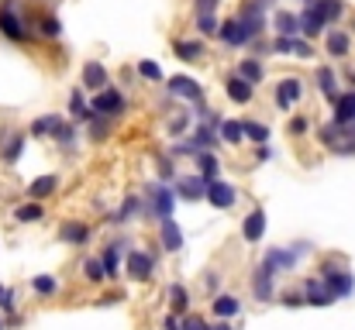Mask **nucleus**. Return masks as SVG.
<instances>
[{
  "label": "nucleus",
  "mask_w": 355,
  "mask_h": 330,
  "mask_svg": "<svg viewBox=\"0 0 355 330\" xmlns=\"http://www.w3.org/2000/svg\"><path fill=\"white\" fill-rule=\"evenodd\" d=\"M197 169H200V176H204L207 183L218 176V158L211 155V148H207V152H197Z\"/></svg>",
  "instance_id": "473e14b6"
},
{
  "label": "nucleus",
  "mask_w": 355,
  "mask_h": 330,
  "mask_svg": "<svg viewBox=\"0 0 355 330\" xmlns=\"http://www.w3.org/2000/svg\"><path fill=\"white\" fill-rule=\"evenodd\" d=\"M83 272H87V279H90V282H104V279H107V268H104V258H87V265H83Z\"/></svg>",
  "instance_id": "e433bc0d"
},
{
  "label": "nucleus",
  "mask_w": 355,
  "mask_h": 330,
  "mask_svg": "<svg viewBox=\"0 0 355 330\" xmlns=\"http://www.w3.org/2000/svg\"><path fill=\"white\" fill-rule=\"evenodd\" d=\"M107 83L111 80H107V69L101 62H87L83 66V86L87 90H107Z\"/></svg>",
  "instance_id": "aec40b11"
},
{
  "label": "nucleus",
  "mask_w": 355,
  "mask_h": 330,
  "mask_svg": "<svg viewBox=\"0 0 355 330\" xmlns=\"http://www.w3.org/2000/svg\"><path fill=\"white\" fill-rule=\"evenodd\" d=\"M238 76H245V80H248V83L255 86V83H262L266 69H262V62H259V59L252 55V59H241V62H238Z\"/></svg>",
  "instance_id": "c756f323"
},
{
  "label": "nucleus",
  "mask_w": 355,
  "mask_h": 330,
  "mask_svg": "<svg viewBox=\"0 0 355 330\" xmlns=\"http://www.w3.org/2000/svg\"><path fill=\"white\" fill-rule=\"evenodd\" d=\"M197 31H200L204 38H214V35L221 31V24H218L214 14H197Z\"/></svg>",
  "instance_id": "c9c22d12"
},
{
  "label": "nucleus",
  "mask_w": 355,
  "mask_h": 330,
  "mask_svg": "<svg viewBox=\"0 0 355 330\" xmlns=\"http://www.w3.org/2000/svg\"><path fill=\"white\" fill-rule=\"evenodd\" d=\"M162 244H166L169 251H180V248H183V230H180V223L173 217L162 220Z\"/></svg>",
  "instance_id": "cd10ccee"
},
{
  "label": "nucleus",
  "mask_w": 355,
  "mask_h": 330,
  "mask_svg": "<svg viewBox=\"0 0 355 330\" xmlns=\"http://www.w3.org/2000/svg\"><path fill=\"white\" fill-rule=\"evenodd\" d=\"M218 38H221L225 45H232V48H241V45H248V42H252V38H248V31H245V24H241L238 17H225V21H221Z\"/></svg>",
  "instance_id": "423d86ee"
},
{
  "label": "nucleus",
  "mask_w": 355,
  "mask_h": 330,
  "mask_svg": "<svg viewBox=\"0 0 355 330\" xmlns=\"http://www.w3.org/2000/svg\"><path fill=\"white\" fill-rule=\"evenodd\" d=\"M152 265H155V262H152L145 251H131V255H128V275L138 279V282H145V279L152 275Z\"/></svg>",
  "instance_id": "a211bd4d"
},
{
  "label": "nucleus",
  "mask_w": 355,
  "mask_h": 330,
  "mask_svg": "<svg viewBox=\"0 0 355 330\" xmlns=\"http://www.w3.org/2000/svg\"><path fill=\"white\" fill-rule=\"evenodd\" d=\"M304 300H307L311 306H331V303H335V293H331L321 279H307V282H304Z\"/></svg>",
  "instance_id": "9d476101"
},
{
  "label": "nucleus",
  "mask_w": 355,
  "mask_h": 330,
  "mask_svg": "<svg viewBox=\"0 0 355 330\" xmlns=\"http://www.w3.org/2000/svg\"><path fill=\"white\" fill-rule=\"evenodd\" d=\"M62 124H66V120H62L59 113H49V117H38V120L31 124V134H49V131L55 134V131H59Z\"/></svg>",
  "instance_id": "2f4dec72"
},
{
  "label": "nucleus",
  "mask_w": 355,
  "mask_h": 330,
  "mask_svg": "<svg viewBox=\"0 0 355 330\" xmlns=\"http://www.w3.org/2000/svg\"><path fill=\"white\" fill-rule=\"evenodd\" d=\"M272 52H279V55H297V59H311L314 55V48H311V42H304V38H290V35H276V42H272Z\"/></svg>",
  "instance_id": "20e7f679"
},
{
  "label": "nucleus",
  "mask_w": 355,
  "mask_h": 330,
  "mask_svg": "<svg viewBox=\"0 0 355 330\" xmlns=\"http://www.w3.org/2000/svg\"><path fill=\"white\" fill-rule=\"evenodd\" d=\"M207 179L204 176H183L180 183H176V193L180 196H187V200H207Z\"/></svg>",
  "instance_id": "f8f14e48"
},
{
  "label": "nucleus",
  "mask_w": 355,
  "mask_h": 330,
  "mask_svg": "<svg viewBox=\"0 0 355 330\" xmlns=\"http://www.w3.org/2000/svg\"><path fill=\"white\" fill-rule=\"evenodd\" d=\"M304 303H307V300H304L300 293H286V296H283V306H290V310H293V306H304Z\"/></svg>",
  "instance_id": "8fccbe9b"
},
{
  "label": "nucleus",
  "mask_w": 355,
  "mask_h": 330,
  "mask_svg": "<svg viewBox=\"0 0 355 330\" xmlns=\"http://www.w3.org/2000/svg\"><path fill=\"white\" fill-rule=\"evenodd\" d=\"M272 275H276V272L266 268V265L255 272V286H252V289H255V300H262V303L272 300Z\"/></svg>",
  "instance_id": "393cba45"
},
{
  "label": "nucleus",
  "mask_w": 355,
  "mask_h": 330,
  "mask_svg": "<svg viewBox=\"0 0 355 330\" xmlns=\"http://www.w3.org/2000/svg\"><path fill=\"white\" fill-rule=\"evenodd\" d=\"M183 330H211L200 317H190V320H183Z\"/></svg>",
  "instance_id": "3c124183"
},
{
  "label": "nucleus",
  "mask_w": 355,
  "mask_h": 330,
  "mask_svg": "<svg viewBox=\"0 0 355 330\" xmlns=\"http://www.w3.org/2000/svg\"><path fill=\"white\" fill-rule=\"evenodd\" d=\"M69 110H73L76 120H90V117H94V110H87V104H83V93H80V90L69 97Z\"/></svg>",
  "instance_id": "ea45409f"
},
{
  "label": "nucleus",
  "mask_w": 355,
  "mask_h": 330,
  "mask_svg": "<svg viewBox=\"0 0 355 330\" xmlns=\"http://www.w3.org/2000/svg\"><path fill=\"white\" fill-rule=\"evenodd\" d=\"M307 251V244H293V248H269L266 251V258H262V265L266 268H279V272H286V268H293L297 265V258Z\"/></svg>",
  "instance_id": "f03ea898"
},
{
  "label": "nucleus",
  "mask_w": 355,
  "mask_h": 330,
  "mask_svg": "<svg viewBox=\"0 0 355 330\" xmlns=\"http://www.w3.org/2000/svg\"><path fill=\"white\" fill-rule=\"evenodd\" d=\"M300 97H304V83H300L297 76H290V80H283V83L276 86V107L279 110H290Z\"/></svg>",
  "instance_id": "6e6552de"
},
{
  "label": "nucleus",
  "mask_w": 355,
  "mask_h": 330,
  "mask_svg": "<svg viewBox=\"0 0 355 330\" xmlns=\"http://www.w3.org/2000/svg\"><path fill=\"white\" fill-rule=\"evenodd\" d=\"M335 120H338L342 127L355 131V90L338 93V100H335Z\"/></svg>",
  "instance_id": "ddd939ff"
},
{
  "label": "nucleus",
  "mask_w": 355,
  "mask_h": 330,
  "mask_svg": "<svg viewBox=\"0 0 355 330\" xmlns=\"http://www.w3.org/2000/svg\"><path fill=\"white\" fill-rule=\"evenodd\" d=\"M0 35L10 42H28L35 35L28 28V21L17 14V0H0Z\"/></svg>",
  "instance_id": "f257e3e1"
},
{
  "label": "nucleus",
  "mask_w": 355,
  "mask_h": 330,
  "mask_svg": "<svg viewBox=\"0 0 355 330\" xmlns=\"http://www.w3.org/2000/svg\"><path fill=\"white\" fill-rule=\"evenodd\" d=\"M307 3H311L328 24H335V21L345 14V3H342V0H307Z\"/></svg>",
  "instance_id": "a878e982"
},
{
  "label": "nucleus",
  "mask_w": 355,
  "mask_h": 330,
  "mask_svg": "<svg viewBox=\"0 0 355 330\" xmlns=\"http://www.w3.org/2000/svg\"><path fill=\"white\" fill-rule=\"evenodd\" d=\"M183 127H187V117L180 113V117H173V124H169V134H180Z\"/></svg>",
  "instance_id": "864d4df0"
},
{
  "label": "nucleus",
  "mask_w": 355,
  "mask_h": 330,
  "mask_svg": "<svg viewBox=\"0 0 355 330\" xmlns=\"http://www.w3.org/2000/svg\"><path fill=\"white\" fill-rule=\"evenodd\" d=\"M318 86H321V93H324L331 104L338 100V93H335V69H331V66H321V69H318Z\"/></svg>",
  "instance_id": "7c9ffc66"
},
{
  "label": "nucleus",
  "mask_w": 355,
  "mask_h": 330,
  "mask_svg": "<svg viewBox=\"0 0 355 330\" xmlns=\"http://www.w3.org/2000/svg\"><path fill=\"white\" fill-rule=\"evenodd\" d=\"M225 90H228V97H232L235 104H248V100H252V93H255V86H252L245 76H232V80L225 83Z\"/></svg>",
  "instance_id": "412c9836"
},
{
  "label": "nucleus",
  "mask_w": 355,
  "mask_h": 330,
  "mask_svg": "<svg viewBox=\"0 0 355 330\" xmlns=\"http://www.w3.org/2000/svg\"><path fill=\"white\" fill-rule=\"evenodd\" d=\"M59 237H62V241H69V244H87L90 227H87V223H80V220H69V223H62V227H59Z\"/></svg>",
  "instance_id": "b1692460"
},
{
  "label": "nucleus",
  "mask_w": 355,
  "mask_h": 330,
  "mask_svg": "<svg viewBox=\"0 0 355 330\" xmlns=\"http://www.w3.org/2000/svg\"><path fill=\"white\" fill-rule=\"evenodd\" d=\"M21 148H24V138H10V145H7V152H3V158H7V162H17V155H21Z\"/></svg>",
  "instance_id": "49530a36"
},
{
  "label": "nucleus",
  "mask_w": 355,
  "mask_h": 330,
  "mask_svg": "<svg viewBox=\"0 0 355 330\" xmlns=\"http://www.w3.org/2000/svg\"><path fill=\"white\" fill-rule=\"evenodd\" d=\"M304 3H307V0H304Z\"/></svg>",
  "instance_id": "13d9d810"
},
{
  "label": "nucleus",
  "mask_w": 355,
  "mask_h": 330,
  "mask_svg": "<svg viewBox=\"0 0 355 330\" xmlns=\"http://www.w3.org/2000/svg\"><path fill=\"white\" fill-rule=\"evenodd\" d=\"M0 330H3V327H0Z\"/></svg>",
  "instance_id": "bf43d9fd"
},
{
  "label": "nucleus",
  "mask_w": 355,
  "mask_h": 330,
  "mask_svg": "<svg viewBox=\"0 0 355 330\" xmlns=\"http://www.w3.org/2000/svg\"><path fill=\"white\" fill-rule=\"evenodd\" d=\"M211 330H232V324H218V327H211Z\"/></svg>",
  "instance_id": "4d7b16f0"
},
{
  "label": "nucleus",
  "mask_w": 355,
  "mask_h": 330,
  "mask_svg": "<svg viewBox=\"0 0 355 330\" xmlns=\"http://www.w3.org/2000/svg\"><path fill=\"white\" fill-rule=\"evenodd\" d=\"M245 138H252L255 145H266L269 141V127L266 124H255V120H245Z\"/></svg>",
  "instance_id": "4c0bfd02"
},
{
  "label": "nucleus",
  "mask_w": 355,
  "mask_h": 330,
  "mask_svg": "<svg viewBox=\"0 0 355 330\" xmlns=\"http://www.w3.org/2000/svg\"><path fill=\"white\" fill-rule=\"evenodd\" d=\"M328 28V21L311 7V3H304V14H300V35H307V38H318L321 31Z\"/></svg>",
  "instance_id": "2eb2a0df"
},
{
  "label": "nucleus",
  "mask_w": 355,
  "mask_h": 330,
  "mask_svg": "<svg viewBox=\"0 0 355 330\" xmlns=\"http://www.w3.org/2000/svg\"><path fill=\"white\" fill-rule=\"evenodd\" d=\"M169 93H176V97H187V100H193V104H200L204 100V90L190 80V76H169Z\"/></svg>",
  "instance_id": "9b49d317"
},
{
  "label": "nucleus",
  "mask_w": 355,
  "mask_h": 330,
  "mask_svg": "<svg viewBox=\"0 0 355 330\" xmlns=\"http://www.w3.org/2000/svg\"><path fill=\"white\" fill-rule=\"evenodd\" d=\"M214 313H218L221 320L235 317V313H238V300H235V296H218V300H214Z\"/></svg>",
  "instance_id": "f704fd0d"
},
{
  "label": "nucleus",
  "mask_w": 355,
  "mask_h": 330,
  "mask_svg": "<svg viewBox=\"0 0 355 330\" xmlns=\"http://www.w3.org/2000/svg\"><path fill=\"white\" fill-rule=\"evenodd\" d=\"M148 200H152V214L159 220L173 217V207H176V196H173V190L169 186H152V193H148Z\"/></svg>",
  "instance_id": "0eeeda50"
},
{
  "label": "nucleus",
  "mask_w": 355,
  "mask_h": 330,
  "mask_svg": "<svg viewBox=\"0 0 355 330\" xmlns=\"http://www.w3.org/2000/svg\"><path fill=\"white\" fill-rule=\"evenodd\" d=\"M238 21L245 24L248 38H262V31H266V14H262V10H248V7H238Z\"/></svg>",
  "instance_id": "f3484780"
},
{
  "label": "nucleus",
  "mask_w": 355,
  "mask_h": 330,
  "mask_svg": "<svg viewBox=\"0 0 355 330\" xmlns=\"http://www.w3.org/2000/svg\"><path fill=\"white\" fill-rule=\"evenodd\" d=\"M31 31H38L42 38H59L62 35V21L55 14H38V17H31Z\"/></svg>",
  "instance_id": "6ab92c4d"
},
{
  "label": "nucleus",
  "mask_w": 355,
  "mask_h": 330,
  "mask_svg": "<svg viewBox=\"0 0 355 330\" xmlns=\"http://www.w3.org/2000/svg\"><path fill=\"white\" fill-rule=\"evenodd\" d=\"M290 131H293V134H304V131H307V117H293V120H290Z\"/></svg>",
  "instance_id": "603ef678"
},
{
  "label": "nucleus",
  "mask_w": 355,
  "mask_h": 330,
  "mask_svg": "<svg viewBox=\"0 0 355 330\" xmlns=\"http://www.w3.org/2000/svg\"><path fill=\"white\" fill-rule=\"evenodd\" d=\"M55 186H59V179H55V176H38V179L28 186V196H31V200H45V196H52V193H55Z\"/></svg>",
  "instance_id": "c85d7f7f"
},
{
  "label": "nucleus",
  "mask_w": 355,
  "mask_h": 330,
  "mask_svg": "<svg viewBox=\"0 0 355 330\" xmlns=\"http://www.w3.org/2000/svg\"><path fill=\"white\" fill-rule=\"evenodd\" d=\"M272 24H276V35H300V14H290V10H276V17H272Z\"/></svg>",
  "instance_id": "5701e85b"
},
{
  "label": "nucleus",
  "mask_w": 355,
  "mask_h": 330,
  "mask_svg": "<svg viewBox=\"0 0 355 330\" xmlns=\"http://www.w3.org/2000/svg\"><path fill=\"white\" fill-rule=\"evenodd\" d=\"M324 45H328V55H335V59H349V52H352V35L342 31V28H335V31H328Z\"/></svg>",
  "instance_id": "4468645a"
},
{
  "label": "nucleus",
  "mask_w": 355,
  "mask_h": 330,
  "mask_svg": "<svg viewBox=\"0 0 355 330\" xmlns=\"http://www.w3.org/2000/svg\"><path fill=\"white\" fill-rule=\"evenodd\" d=\"M14 217L21 220V223H31V220H42V207H38V203H24V207H17V210H14Z\"/></svg>",
  "instance_id": "79ce46f5"
},
{
  "label": "nucleus",
  "mask_w": 355,
  "mask_h": 330,
  "mask_svg": "<svg viewBox=\"0 0 355 330\" xmlns=\"http://www.w3.org/2000/svg\"><path fill=\"white\" fill-rule=\"evenodd\" d=\"M173 52H176L183 62H197V59L207 55L204 42H197V38H176V42H173Z\"/></svg>",
  "instance_id": "dca6fc26"
},
{
  "label": "nucleus",
  "mask_w": 355,
  "mask_h": 330,
  "mask_svg": "<svg viewBox=\"0 0 355 330\" xmlns=\"http://www.w3.org/2000/svg\"><path fill=\"white\" fill-rule=\"evenodd\" d=\"M241 7H248V10H262V14H266V10L272 7V0H241Z\"/></svg>",
  "instance_id": "de8ad7c7"
},
{
  "label": "nucleus",
  "mask_w": 355,
  "mask_h": 330,
  "mask_svg": "<svg viewBox=\"0 0 355 330\" xmlns=\"http://www.w3.org/2000/svg\"><path fill=\"white\" fill-rule=\"evenodd\" d=\"M162 330H183V327H180V320H176V317H166V324H162Z\"/></svg>",
  "instance_id": "6e6d98bb"
},
{
  "label": "nucleus",
  "mask_w": 355,
  "mask_h": 330,
  "mask_svg": "<svg viewBox=\"0 0 355 330\" xmlns=\"http://www.w3.org/2000/svg\"><path fill=\"white\" fill-rule=\"evenodd\" d=\"M169 300H173V310H176V313H183V310L190 306V296H187V289H183L180 282L169 286Z\"/></svg>",
  "instance_id": "58836bf2"
},
{
  "label": "nucleus",
  "mask_w": 355,
  "mask_h": 330,
  "mask_svg": "<svg viewBox=\"0 0 355 330\" xmlns=\"http://www.w3.org/2000/svg\"><path fill=\"white\" fill-rule=\"evenodd\" d=\"M214 7H218V0H193L197 14H214Z\"/></svg>",
  "instance_id": "09e8293b"
},
{
  "label": "nucleus",
  "mask_w": 355,
  "mask_h": 330,
  "mask_svg": "<svg viewBox=\"0 0 355 330\" xmlns=\"http://www.w3.org/2000/svg\"><path fill=\"white\" fill-rule=\"evenodd\" d=\"M138 76H145V80L159 83V80H162V69H159V62H152V59H141V62H138Z\"/></svg>",
  "instance_id": "a19ab883"
},
{
  "label": "nucleus",
  "mask_w": 355,
  "mask_h": 330,
  "mask_svg": "<svg viewBox=\"0 0 355 330\" xmlns=\"http://www.w3.org/2000/svg\"><path fill=\"white\" fill-rule=\"evenodd\" d=\"M118 265H121V251L111 244V248L104 251V268H107V275H118Z\"/></svg>",
  "instance_id": "37998d69"
},
{
  "label": "nucleus",
  "mask_w": 355,
  "mask_h": 330,
  "mask_svg": "<svg viewBox=\"0 0 355 330\" xmlns=\"http://www.w3.org/2000/svg\"><path fill=\"white\" fill-rule=\"evenodd\" d=\"M321 282L335 293V300H342V296H352L355 289V279L345 272V268H335V265H324V272H321Z\"/></svg>",
  "instance_id": "7ed1b4c3"
},
{
  "label": "nucleus",
  "mask_w": 355,
  "mask_h": 330,
  "mask_svg": "<svg viewBox=\"0 0 355 330\" xmlns=\"http://www.w3.org/2000/svg\"><path fill=\"white\" fill-rule=\"evenodd\" d=\"M138 210H141V200H138V196H131V200H128V203L121 207V214H118V217H114V220H118V223H121V220H128V217H131V214H138Z\"/></svg>",
  "instance_id": "a18cd8bd"
},
{
  "label": "nucleus",
  "mask_w": 355,
  "mask_h": 330,
  "mask_svg": "<svg viewBox=\"0 0 355 330\" xmlns=\"http://www.w3.org/2000/svg\"><path fill=\"white\" fill-rule=\"evenodd\" d=\"M241 234H245V241H259V237L266 234V214H262L259 207L245 217V223H241Z\"/></svg>",
  "instance_id": "4be33fe9"
},
{
  "label": "nucleus",
  "mask_w": 355,
  "mask_h": 330,
  "mask_svg": "<svg viewBox=\"0 0 355 330\" xmlns=\"http://www.w3.org/2000/svg\"><path fill=\"white\" fill-rule=\"evenodd\" d=\"M221 138H225L228 145H238V141L245 138V124H238V120H221Z\"/></svg>",
  "instance_id": "72a5a7b5"
},
{
  "label": "nucleus",
  "mask_w": 355,
  "mask_h": 330,
  "mask_svg": "<svg viewBox=\"0 0 355 330\" xmlns=\"http://www.w3.org/2000/svg\"><path fill=\"white\" fill-rule=\"evenodd\" d=\"M221 138H214V131H211V124H200L193 134H190V148L193 152H207V148H214Z\"/></svg>",
  "instance_id": "bb28decb"
},
{
  "label": "nucleus",
  "mask_w": 355,
  "mask_h": 330,
  "mask_svg": "<svg viewBox=\"0 0 355 330\" xmlns=\"http://www.w3.org/2000/svg\"><path fill=\"white\" fill-rule=\"evenodd\" d=\"M90 110L101 113V117H118L121 110H124V97H121L118 90H97V97H94Z\"/></svg>",
  "instance_id": "39448f33"
},
{
  "label": "nucleus",
  "mask_w": 355,
  "mask_h": 330,
  "mask_svg": "<svg viewBox=\"0 0 355 330\" xmlns=\"http://www.w3.org/2000/svg\"><path fill=\"white\" fill-rule=\"evenodd\" d=\"M31 286H35V293H42V296L55 293V279H52V275H38V279H35Z\"/></svg>",
  "instance_id": "c03bdc74"
},
{
  "label": "nucleus",
  "mask_w": 355,
  "mask_h": 330,
  "mask_svg": "<svg viewBox=\"0 0 355 330\" xmlns=\"http://www.w3.org/2000/svg\"><path fill=\"white\" fill-rule=\"evenodd\" d=\"M0 306L10 310V289H3V286H0Z\"/></svg>",
  "instance_id": "5fc2aeb1"
},
{
  "label": "nucleus",
  "mask_w": 355,
  "mask_h": 330,
  "mask_svg": "<svg viewBox=\"0 0 355 330\" xmlns=\"http://www.w3.org/2000/svg\"><path fill=\"white\" fill-rule=\"evenodd\" d=\"M207 200H211V207H218V210H228V207H235L238 193H235V186L211 179V186H207Z\"/></svg>",
  "instance_id": "1a4fd4ad"
}]
</instances>
